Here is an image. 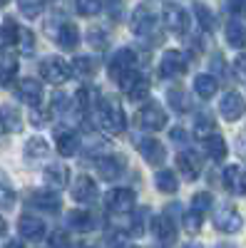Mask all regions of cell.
<instances>
[{
  "label": "cell",
  "instance_id": "6da1fadb",
  "mask_svg": "<svg viewBox=\"0 0 246 248\" xmlns=\"http://www.w3.org/2000/svg\"><path fill=\"white\" fill-rule=\"evenodd\" d=\"M157 25H159V13L154 10V5L149 3L137 5V10L132 13V32L139 37H152L157 35Z\"/></svg>",
  "mask_w": 246,
  "mask_h": 248
},
{
  "label": "cell",
  "instance_id": "7a4b0ae2",
  "mask_svg": "<svg viewBox=\"0 0 246 248\" xmlns=\"http://www.w3.org/2000/svg\"><path fill=\"white\" fill-rule=\"evenodd\" d=\"M99 124H102V129L110 132V134L125 132L127 119H125V112H122V107L115 99H102L99 102Z\"/></svg>",
  "mask_w": 246,
  "mask_h": 248
},
{
  "label": "cell",
  "instance_id": "3957f363",
  "mask_svg": "<svg viewBox=\"0 0 246 248\" xmlns=\"http://www.w3.org/2000/svg\"><path fill=\"white\" fill-rule=\"evenodd\" d=\"M40 75H43V79L50 82V85H65L72 77V70L63 57H48V60H43V65H40Z\"/></svg>",
  "mask_w": 246,
  "mask_h": 248
},
{
  "label": "cell",
  "instance_id": "277c9868",
  "mask_svg": "<svg viewBox=\"0 0 246 248\" xmlns=\"http://www.w3.org/2000/svg\"><path fill=\"white\" fill-rule=\"evenodd\" d=\"M137 124L142 129L147 132H159L167 127V114H164V109L159 105H154V102H149L147 107H142L139 114H137Z\"/></svg>",
  "mask_w": 246,
  "mask_h": 248
},
{
  "label": "cell",
  "instance_id": "5b68a950",
  "mask_svg": "<svg viewBox=\"0 0 246 248\" xmlns=\"http://www.w3.org/2000/svg\"><path fill=\"white\" fill-rule=\"evenodd\" d=\"M214 226L221 233H239L244 229V218L234 206H221L214 214Z\"/></svg>",
  "mask_w": 246,
  "mask_h": 248
},
{
  "label": "cell",
  "instance_id": "8992f818",
  "mask_svg": "<svg viewBox=\"0 0 246 248\" xmlns=\"http://www.w3.org/2000/svg\"><path fill=\"white\" fill-rule=\"evenodd\" d=\"M159 20H164V28L172 30L174 35H184L189 30V13L179 5H167L164 13L159 15Z\"/></svg>",
  "mask_w": 246,
  "mask_h": 248
},
{
  "label": "cell",
  "instance_id": "52a82bcc",
  "mask_svg": "<svg viewBox=\"0 0 246 248\" xmlns=\"http://www.w3.org/2000/svg\"><path fill=\"white\" fill-rule=\"evenodd\" d=\"M187 72V60H184L181 52L177 50H167L159 60V77L164 79H172V77H181Z\"/></svg>",
  "mask_w": 246,
  "mask_h": 248
},
{
  "label": "cell",
  "instance_id": "ba28073f",
  "mask_svg": "<svg viewBox=\"0 0 246 248\" xmlns=\"http://www.w3.org/2000/svg\"><path fill=\"white\" fill-rule=\"evenodd\" d=\"M219 112L227 122H236L241 114H246V99L239 92H227L219 102Z\"/></svg>",
  "mask_w": 246,
  "mask_h": 248
},
{
  "label": "cell",
  "instance_id": "9c48e42d",
  "mask_svg": "<svg viewBox=\"0 0 246 248\" xmlns=\"http://www.w3.org/2000/svg\"><path fill=\"white\" fill-rule=\"evenodd\" d=\"M134 191L132 189H112L107 194V209L112 214H130L134 209Z\"/></svg>",
  "mask_w": 246,
  "mask_h": 248
},
{
  "label": "cell",
  "instance_id": "30bf717a",
  "mask_svg": "<svg viewBox=\"0 0 246 248\" xmlns=\"http://www.w3.org/2000/svg\"><path fill=\"white\" fill-rule=\"evenodd\" d=\"M137 149L142 152L145 161L152 164V167H159V164L167 159V152H164L162 141H157V139H137Z\"/></svg>",
  "mask_w": 246,
  "mask_h": 248
},
{
  "label": "cell",
  "instance_id": "8fae6325",
  "mask_svg": "<svg viewBox=\"0 0 246 248\" xmlns=\"http://www.w3.org/2000/svg\"><path fill=\"white\" fill-rule=\"evenodd\" d=\"M122 169H125V159L117 156V154H107L97 161V174L105 181H115L122 174Z\"/></svg>",
  "mask_w": 246,
  "mask_h": 248
},
{
  "label": "cell",
  "instance_id": "7c38bea8",
  "mask_svg": "<svg viewBox=\"0 0 246 248\" xmlns=\"http://www.w3.org/2000/svg\"><path fill=\"white\" fill-rule=\"evenodd\" d=\"M224 186L236 196H246V171L241 167H227L224 169Z\"/></svg>",
  "mask_w": 246,
  "mask_h": 248
},
{
  "label": "cell",
  "instance_id": "4fadbf2b",
  "mask_svg": "<svg viewBox=\"0 0 246 248\" xmlns=\"http://www.w3.org/2000/svg\"><path fill=\"white\" fill-rule=\"evenodd\" d=\"M72 199L77 203H92L97 199V184L90 176H80L72 184Z\"/></svg>",
  "mask_w": 246,
  "mask_h": 248
},
{
  "label": "cell",
  "instance_id": "5bb4252c",
  "mask_svg": "<svg viewBox=\"0 0 246 248\" xmlns=\"http://www.w3.org/2000/svg\"><path fill=\"white\" fill-rule=\"evenodd\" d=\"M17 231H20V236L28 238V241H40L45 236V223L40 221L37 216H23L17 221Z\"/></svg>",
  "mask_w": 246,
  "mask_h": 248
},
{
  "label": "cell",
  "instance_id": "9a60e30c",
  "mask_svg": "<svg viewBox=\"0 0 246 248\" xmlns=\"http://www.w3.org/2000/svg\"><path fill=\"white\" fill-rule=\"evenodd\" d=\"M134 70V52L132 50H119L112 60H110V77L119 79L125 72Z\"/></svg>",
  "mask_w": 246,
  "mask_h": 248
},
{
  "label": "cell",
  "instance_id": "2e32d148",
  "mask_svg": "<svg viewBox=\"0 0 246 248\" xmlns=\"http://www.w3.org/2000/svg\"><path fill=\"white\" fill-rule=\"evenodd\" d=\"M17 97L25 102L30 107H37L40 99H43V85H40L37 79H23L17 85Z\"/></svg>",
  "mask_w": 246,
  "mask_h": 248
},
{
  "label": "cell",
  "instance_id": "e0dca14e",
  "mask_svg": "<svg viewBox=\"0 0 246 248\" xmlns=\"http://www.w3.org/2000/svg\"><path fill=\"white\" fill-rule=\"evenodd\" d=\"M152 233L162 241V243H174L177 238V226L172 223V218L167 214H159L154 221H152Z\"/></svg>",
  "mask_w": 246,
  "mask_h": 248
},
{
  "label": "cell",
  "instance_id": "ac0fdd59",
  "mask_svg": "<svg viewBox=\"0 0 246 248\" xmlns=\"http://www.w3.org/2000/svg\"><path fill=\"white\" fill-rule=\"evenodd\" d=\"M177 167H179V171H181L184 179L194 181L199 176V171H201V159L194 152H184V154L177 156Z\"/></svg>",
  "mask_w": 246,
  "mask_h": 248
},
{
  "label": "cell",
  "instance_id": "d6986e66",
  "mask_svg": "<svg viewBox=\"0 0 246 248\" xmlns=\"http://www.w3.org/2000/svg\"><path fill=\"white\" fill-rule=\"evenodd\" d=\"M0 127L8 134H15L23 129V114H20L13 105H3L0 107Z\"/></svg>",
  "mask_w": 246,
  "mask_h": 248
},
{
  "label": "cell",
  "instance_id": "ffe728a7",
  "mask_svg": "<svg viewBox=\"0 0 246 248\" xmlns=\"http://www.w3.org/2000/svg\"><path fill=\"white\" fill-rule=\"evenodd\" d=\"M55 43L63 47V50H75L77 47V43H80V32H77V28L72 25V23H63L57 28V32H55Z\"/></svg>",
  "mask_w": 246,
  "mask_h": 248
},
{
  "label": "cell",
  "instance_id": "44dd1931",
  "mask_svg": "<svg viewBox=\"0 0 246 248\" xmlns=\"http://www.w3.org/2000/svg\"><path fill=\"white\" fill-rule=\"evenodd\" d=\"M30 203L35 206V209H40V211H60V206H63L60 196L52 194V191H35L30 196Z\"/></svg>",
  "mask_w": 246,
  "mask_h": 248
},
{
  "label": "cell",
  "instance_id": "7402d4cb",
  "mask_svg": "<svg viewBox=\"0 0 246 248\" xmlns=\"http://www.w3.org/2000/svg\"><path fill=\"white\" fill-rule=\"evenodd\" d=\"M55 147H57V152L63 154V156H75V154H77V147H80V139H77V134L70 132V129L57 132Z\"/></svg>",
  "mask_w": 246,
  "mask_h": 248
},
{
  "label": "cell",
  "instance_id": "603a6c76",
  "mask_svg": "<svg viewBox=\"0 0 246 248\" xmlns=\"http://www.w3.org/2000/svg\"><path fill=\"white\" fill-rule=\"evenodd\" d=\"M45 181L50 186H55V189H65L70 184V169L63 167V164H50L45 169Z\"/></svg>",
  "mask_w": 246,
  "mask_h": 248
},
{
  "label": "cell",
  "instance_id": "cb8c5ba5",
  "mask_svg": "<svg viewBox=\"0 0 246 248\" xmlns=\"http://www.w3.org/2000/svg\"><path fill=\"white\" fill-rule=\"evenodd\" d=\"M204 149H207V154L214 159V161H221V159H227V154H229V149H227V141H224V137L221 134H212V137H207L204 139Z\"/></svg>",
  "mask_w": 246,
  "mask_h": 248
},
{
  "label": "cell",
  "instance_id": "d4e9b609",
  "mask_svg": "<svg viewBox=\"0 0 246 248\" xmlns=\"http://www.w3.org/2000/svg\"><path fill=\"white\" fill-rule=\"evenodd\" d=\"M48 154H50V144L43 137H33V139L25 141V156L28 159L37 161V159H45Z\"/></svg>",
  "mask_w": 246,
  "mask_h": 248
},
{
  "label": "cell",
  "instance_id": "484cf974",
  "mask_svg": "<svg viewBox=\"0 0 246 248\" xmlns=\"http://www.w3.org/2000/svg\"><path fill=\"white\" fill-rule=\"evenodd\" d=\"M227 43L231 47H246V25H241L239 20H231L227 25Z\"/></svg>",
  "mask_w": 246,
  "mask_h": 248
},
{
  "label": "cell",
  "instance_id": "4316f807",
  "mask_svg": "<svg viewBox=\"0 0 246 248\" xmlns=\"http://www.w3.org/2000/svg\"><path fill=\"white\" fill-rule=\"evenodd\" d=\"M194 90H197V94L201 99H212L216 94V79L212 75H199L194 79Z\"/></svg>",
  "mask_w": 246,
  "mask_h": 248
},
{
  "label": "cell",
  "instance_id": "83f0119b",
  "mask_svg": "<svg viewBox=\"0 0 246 248\" xmlns=\"http://www.w3.org/2000/svg\"><path fill=\"white\" fill-rule=\"evenodd\" d=\"M154 184H157V189H159L162 194H174V191H177V186H179L177 174L169 171V169H162V171L154 176Z\"/></svg>",
  "mask_w": 246,
  "mask_h": 248
},
{
  "label": "cell",
  "instance_id": "f1b7e54d",
  "mask_svg": "<svg viewBox=\"0 0 246 248\" xmlns=\"http://www.w3.org/2000/svg\"><path fill=\"white\" fill-rule=\"evenodd\" d=\"M15 75H17V57L10 52H3L0 55V79L10 82Z\"/></svg>",
  "mask_w": 246,
  "mask_h": 248
},
{
  "label": "cell",
  "instance_id": "f546056e",
  "mask_svg": "<svg viewBox=\"0 0 246 248\" xmlns=\"http://www.w3.org/2000/svg\"><path fill=\"white\" fill-rule=\"evenodd\" d=\"M167 99H169V105H172L174 112H189V107H192V102H189V97H187L184 90H169Z\"/></svg>",
  "mask_w": 246,
  "mask_h": 248
},
{
  "label": "cell",
  "instance_id": "4dcf8cb0",
  "mask_svg": "<svg viewBox=\"0 0 246 248\" xmlns=\"http://www.w3.org/2000/svg\"><path fill=\"white\" fill-rule=\"evenodd\" d=\"M216 129H214V119L209 117V114H199L197 119H194V134L199 137V139H207V137H212Z\"/></svg>",
  "mask_w": 246,
  "mask_h": 248
},
{
  "label": "cell",
  "instance_id": "1f68e13d",
  "mask_svg": "<svg viewBox=\"0 0 246 248\" xmlns=\"http://www.w3.org/2000/svg\"><path fill=\"white\" fill-rule=\"evenodd\" d=\"M181 226H184V231L187 233H199L201 231V226H204V214H199V211H189V214H184V221H181Z\"/></svg>",
  "mask_w": 246,
  "mask_h": 248
},
{
  "label": "cell",
  "instance_id": "d6a6232c",
  "mask_svg": "<svg viewBox=\"0 0 246 248\" xmlns=\"http://www.w3.org/2000/svg\"><path fill=\"white\" fill-rule=\"evenodd\" d=\"M17 8H20V13H23L28 20H35L40 13H43L45 3H43V0H17Z\"/></svg>",
  "mask_w": 246,
  "mask_h": 248
},
{
  "label": "cell",
  "instance_id": "836d02e7",
  "mask_svg": "<svg viewBox=\"0 0 246 248\" xmlns=\"http://www.w3.org/2000/svg\"><path fill=\"white\" fill-rule=\"evenodd\" d=\"M194 15H197V20H199L201 30H207V32L214 30V15H212V10H209L207 5L197 3V5H194Z\"/></svg>",
  "mask_w": 246,
  "mask_h": 248
},
{
  "label": "cell",
  "instance_id": "e575fe53",
  "mask_svg": "<svg viewBox=\"0 0 246 248\" xmlns=\"http://www.w3.org/2000/svg\"><path fill=\"white\" fill-rule=\"evenodd\" d=\"M127 94H130V99L132 102H139V99H147V94H149V82L145 79V77H137L134 79V85L127 90Z\"/></svg>",
  "mask_w": 246,
  "mask_h": 248
},
{
  "label": "cell",
  "instance_id": "d590c367",
  "mask_svg": "<svg viewBox=\"0 0 246 248\" xmlns=\"http://www.w3.org/2000/svg\"><path fill=\"white\" fill-rule=\"evenodd\" d=\"M87 43H90L95 50H107V45H110V35L102 30V28H92V30L87 32Z\"/></svg>",
  "mask_w": 246,
  "mask_h": 248
},
{
  "label": "cell",
  "instance_id": "8d00e7d4",
  "mask_svg": "<svg viewBox=\"0 0 246 248\" xmlns=\"http://www.w3.org/2000/svg\"><path fill=\"white\" fill-rule=\"evenodd\" d=\"M15 43L20 45L23 55H33V50H35V37H33V32H30V30L17 28V37H15Z\"/></svg>",
  "mask_w": 246,
  "mask_h": 248
},
{
  "label": "cell",
  "instance_id": "74e56055",
  "mask_svg": "<svg viewBox=\"0 0 246 248\" xmlns=\"http://www.w3.org/2000/svg\"><path fill=\"white\" fill-rule=\"evenodd\" d=\"M15 37H17V25L13 23V20H5V23L0 25V45H3V47L13 45Z\"/></svg>",
  "mask_w": 246,
  "mask_h": 248
},
{
  "label": "cell",
  "instance_id": "f35d334b",
  "mask_svg": "<svg viewBox=\"0 0 246 248\" xmlns=\"http://www.w3.org/2000/svg\"><path fill=\"white\" fill-rule=\"evenodd\" d=\"M75 8L80 15H85V17H92L102 10V0H75Z\"/></svg>",
  "mask_w": 246,
  "mask_h": 248
},
{
  "label": "cell",
  "instance_id": "ab89813d",
  "mask_svg": "<svg viewBox=\"0 0 246 248\" xmlns=\"http://www.w3.org/2000/svg\"><path fill=\"white\" fill-rule=\"evenodd\" d=\"M75 75H80V77H90V75H95V65H92V60L90 57H77L75 62H72V67H70Z\"/></svg>",
  "mask_w": 246,
  "mask_h": 248
},
{
  "label": "cell",
  "instance_id": "60d3db41",
  "mask_svg": "<svg viewBox=\"0 0 246 248\" xmlns=\"http://www.w3.org/2000/svg\"><path fill=\"white\" fill-rule=\"evenodd\" d=\"M50 109H52L55 114H65V112L70 109V94L55 92V94H52V102H50Z\"/></svg>",
  "mask_w": 246,
  "mask_h": 248
},
{
  "label": "cell",
  "instance_id": "b9f144b4",
  "mask_svg": "<svg viewBox=\"0 0 246 248\" xmlns=\"http://www.w3.org/2000/svg\"><path fill=\"white\" fill-rule=\"evenodd\" d=\"M149 211L145 209V211H137L134 216H132V236H142L147 231V221H149V216H147Z\"/></svg>",
  "mask_w": 246,
  "mask_h": 248
},
{
  "label": "cell",
  "instance_id": "7bdbcfd3",
  "mask_svg": "<svg viewBox=\"0 0 246 248\" xmlns=\"http://www.w3.org/2000/svg\"><path fill=\"white\" fill-rule=\"evenodd\" d=\"M15 206V194L8 184H0V211H10Z\"/></svg>",
  "mask_w": 246,
  "mask_h": 248
},
{
  "label": "cell",
  "instance_id": "ee69618b",
  "mask_svg": "<svg viewBox=\"0 0 246 248\" xmlns=\"http://www.w3.org/2000/svg\"><path fill=\"white\" fill-rule=\"evenodd\" d=\"M212 206V194H207V191H199V194H194V199H192V209L194 211H199V214H204Z\"/></svg>",
  "mask_w": 246,
  "mask_h": 248
},
{
  "label": "cell",
  "instance_id": "f6af8a7d",
  "mask_svg": "<svg viewBox=\"0 0 246 248\" xmlns=\"http://www.w3.org/2000/svg\"><path fill=\"white\" fill-rule=\"evenodd\" d=\"M70 223L80 231H87L90 229V214H82V211H70Z\"/></svg>",
  "mask_w": 246,
  "mask_h": 248
},
{
  "label": "cell",
  "instance_id": "bcb514c9",
  "mask_svg": "<svg viewBox=\"0 0 246 248\" xmlns=\"http://www.w3.org/2000/svg\"><path fill=\"white\" fill-rule=\"evenodd\" d=\"M50 246H52V248H70L72 243H70V236H67L65 231H55V233L50 236Z\"/></svg>",
  "mask_w": 246,
  "mask_h": 248
},
{
  "label": "cell",
  "instance_id": "7dc6e473",
  "mask_svg": "<svg viewBox=\"0 0 246 248\" xmlns=\"http://www.w3.org/2000/svg\"><path fill=\"white\" fill-rule=\"evenodd\" d=\"M172 141L177 144V147H187L189 137H187V132H184L181 127H177V129H172Z\"/></svg>",
  "mask_w": 246,
  "mask_h": 248
},
{
  "label": "cell",
  "instance_id": "c3c4849f",
  "mask_svg": "<svg viewBox=\"0 0 246 248\" xmlns=\"http://www.w3.org/2000/svg\"><path fill=\"white\" fill-rule=\"evenodd\" d=\"M234 70H236L239 79H246V52H241V55L236 57V62H234Z\"/></svg>",
  "mask_w": 246,
  "mask_h": 248
},
{
  "label": "cell",
  "instance_id": "681fc988",
  "mask_svg": "<svg viewBox=\"0 0 246 248\" xmlns=\"http://www.w3.org/2000/svg\"><path fill=\"white\" fill-rule=\"evenodd\" d=\"M229 10L234 15H246V0H229Z\"/></svg>",
  "mask_w": 246,
  "mask_h": 248
},
{
  "label": "cell",
  "instance_id": "f907efd6",
  "mask_svg": "<svg viewBox=\"0 0 246 248\" xmlns=\"http://www.w3.org/2000/svg\"><path fill=\"white\" fill-rule=\"evenodd\" d=\"M239 154L246 159V129H244V134L239 137Z\"/></svg>",
  "mask_w": 246,
  "mask_h": 248
},
{
  "label": "cell",
  "instance_id": "816d5d0a",
  "mask_svg": "<svg viewBox=\"0 0 246 248\" xmlns=\"http://www.w3.org/2000/svg\"><path fill=\"white\" fill-rule=\"evenodd\" d=\"M8 233V223H5V218L0 216V236H5Z\"/></svg>",
  "mask_w": 246,
  "mask_h": 248
},
{
  "label": "cell",
  "instance_id": "f5cc1de1",
  "mask_svg": "<svg viewBox=\"0 0 246 248\" xmlns=\"http://www.w3.org/2000/svg\"><path fill=\"white\" fill-rule=\"evenodd\" d=\"M8 248H23V243H17V241H10V243H8Z\"/></svg>",
  "mask_w": 246,
  "mask_h": 248
},
{
  "label": "cell",
  "instance_id": "db71d44e",
  "mask_svg": "<svg viewBox=\"0 0 246 248\" xmlns=\"http://www.w3.org/2000/svg\"><path fill=\"white\" fill-rule=\"evenodd\" d=\"M70 248H90L87 243H80V246H70Z\"/></svg>",
  "mask_w": 246,
  "mask_h": 248
},
{
  "label": "cell",
  "instance_id": "11a10c76",
  "mask_svg": "<svg viewBox=\"0 0 246 248\" xmlns=\"http://www.w3.org/2000/svg\"><path fill=\"white\" fill-rule=\"evenodd\" d=\"M10 3V0H0V8H3V5H8Z\"/></svg>",
  "mask_w": 246,
  "mask_h": 248
},
{
  "label": "cell",
  "instance_id": "9f6ffc18",
  "mask_svg": "<svg viewBox=\"0 0 246 248\" xmlns=\"http://www.w3.org/2000/svg\"><path fill=\"white\" fill-rule=\"evenodd\" d=\"M184 248H201V246H194V243H189V246H184Z\"/></svg>",
  "mask_w": 246,
  "mask_h": 248
},
{
  "label": "cell",
  "instance_id": "6f0895ef",
  "mask_svg": "<svg viewBox=\"0 0 246 248\" xmlns=\"http://www.w3.org/2000/svg\"><path fill=\"white\" fill-rule=\"evenodd\" d=\"M219 248H234V246H219Z\"/></svg>",
  "mask_w": 246,
  "mask_h": 248
}]
</instances>
